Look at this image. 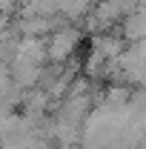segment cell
Returning <instances> with one entry per match:
<instances>
[{"label":"cell","instance_id":"6da1fadb","mask_svg":"<svg viewBox=\"0 0 146 149\" xmlns=\"http://www.w3.org/2000/svg\"><path fill=\"white\" fill-rule=\"evenodd\" d=\"M74 49H77V32L74 29H57L52 35V40L46 43V52H49L52 63H63Z\"/></svg>","mask_w":146,"mask_h":149},{"label":"cell","instance_id":"7a4b0ae2","mask_svg":"<svg viewBox=\"0 0 146 149\" xmlns=\"http://www.w3.org/2000/svg\"><path fill=\"white\" fill-rule=\"evenodd\" d=\"M126 37L129 40H146V9H138V12H132L126 17Z\"/></svg>","mask_w":146,"mask_h":149}]
</instances>
